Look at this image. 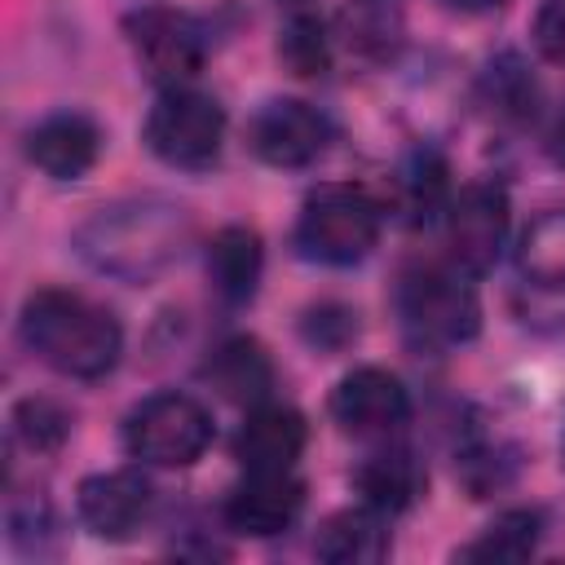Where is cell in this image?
I'll list each match as a JSON object with an SVG mask.
<instances>
[{
  "mask_svg": "<svg viewBox=\"0 0 565 565\" xmlns=\"http://www.w3.org/2000/svg\"><path fill=\"white\" fill-rule=\"evenodd\" d=\"M9 433L31 455H53L71 437V411L53 397H22L9 415Z\"/></svg>",
  "mask_w": 565,
  "mask_h": 565,
  "instance_id": "obj_25",
  "label": "cell"
},
{
  "mask_svg": "<svg viewBox=\"0 0 565 565\" xmlns=\"http://www.w3.org/2000/svg\"><path fill=\"white\" fill-rule=\"evenodd\" d=\"M203 380L234 406H260L274 393V358L256 335H230L203 362Z\"/></svg>",
  "mask_w": 565,
  "mask_h": 565,
  "instance_id": "obj_18",
  "label": "cell"
},
{
  "mask_svg": "<svg viewBox=\"0 0 565 565\" xmlns=\"http://www.w3.org/2000/svg\"><path fill=\"white\" fill-rule=\"evenodd\" d=\"M543 512L539 508H508L499 512L472 543H463L459 561H530L543 543Z\"/></svg>",
  "mask_w": 565,
  "mask_h": 565,
  "instance_id": "obj_21",
  "label": "cell"
},
{
  "mask_svg": "<svg viewBox=\"0 0 565 565\" xmlns=\"http://www.w3.org/2000/svg\"><path fill=\"white\" fill-rule=\"evenodd\" d=\"M150 508H154V486H150V477L141 468L93 472L75 490V512H79L84 530L93 539H106V543L132 539L146 525Z\"/></svg>",
  "mask_w": 565,
  "mask_h": 565,
  "instance_id": "obj_12",
  "label": "cell"
},
{
  "mask_svg": "<svg viewBox=\"0 0 565 565\" xmlns=\"http://www.w3.org/2000/svg\"><path fill=\"white\" fill-rule=\"evenodd\" d=\"M18 335L35 362L66 380H102L119 366L124 327L119 318L66 287H40L22 300Z\"/></svg>",
  "mask_w": 565,
  "mask_h": 565,
  "instance_id": "obj_2",
  "label": "cell"
},
{
  "mask_svg": "<svg viewBox=\"0 0 565 565\" xmlns=\"http://www.w3.org/2000/svg\"><path fill=\"white\" fill-rule=\"evenodd\" d=\"M124 40L137 66L146 71V79L159 88L190 84L207 62V26L185 9H168V4L132 9L124 18Z\"/></svg>",
  "mask_w": 565,
  "mask_h": 565,
  "instance_id": "obj_8",
  "label": "cell"
},
{
  "mask_svg": "<svg viewBox=\"0 0 565 565\" xmlns=\"http://www.w3.org/2000/svg\"><path fill=\"white\" fill-rule=\"evenodd\" d=\"M305 441H309L305 415L269 397L260 406H247V419L234 433V459L243 468H296Z\"/></svg>",
  "mask_w": 565,
  "mask_h": 565,
  "instance_id": "obj_15",
  "label": "cell"
},
{
  "mask_svg": "<svg viewBox=\"0 0 565 565\" xmlns=\"http://www.w3.org/2000/svg\"><path fill=\"white\" fill-rule=\"evenodd\" d=\"M508 225H512V203H508L503 185H494V181L463 185L446 203V247H450V260L463 274H472V278L494 269V260L503 256V243H508Z\"/></svg>",
  "mask_w": 565,
  "mask_h": 565,
  "instance_id": "obj_10",
  "label": "cell"
},
{
  "mask_svg": "<svg viewBox=\"0 0 565 565\" xmlns=\"http://www.w3.org/2000/svg\"><path fill=\"white\" fill-rule=\"evenodd\" d=\"M561 450H565V441H561Z\"/></svg>",
  "mask_w": 565,
  "mask_h": 565,
  "instance_id": "obj_33",
  "label": "cell"
},
{
  "mask_svg": "<svg viewBox=\"0 0 565 565\" xmlns=\"http://www.w3.org/2000/svg\"><path fill=\"white\" fill-rule=\"evenodd\" d=\"M300 331H305V340L313 349H340V344H349L358 335V313H349L344 305H318V309L305 313Z\"/></svg>",
  "mask_w": 565,
  "mask_h": 565,
  "instance_id": "obj_28",
  "label": "cell"
},
{
  "mask_svg": "<svg viewBox=\"0 0 565 565\" xmlns=\"http://www.w3.org/2000/svg\"><path fill=\"white\" fill-rule=\"evenodd\" d=\"M327 141H331V119L305 97H269L247 119V150L265 168H282V172L309 168L322 159Z\"/></svg>",
  "mask_w": 565,
  "mask_h": 565,
  "instance_id": "obj_9",
  "label": "cell"
},
{
  "mask_svg": "<svg viewBox=\"0 0 565 565\" xmlns=\"http://www.w3.org/2000/svg\"><path fill=\"white\" fill-rule=\"evenodd\" d=\"M327 411L340 424V433H349V437H388L406 424L411 393L388 366L366 362V366H353L335 380Z\"/></svg>",
  "mask_w": 565,
  "mask_h": 565,
  "instance_id": "obj_11",
  "label": "cell"
},
{
  "mask_svg": "<svg viewBox=\"0 0 565 565\" xmlns=\"http://www.w3.org/2000/svg\"><path fill=\"white\" fill-rule=\"evenodd\" d=\"M141 141L146 150L181 172H203L221 159L225 146V106L194 88V84H177V88H159L154 106L146 110L141 124Z\"/></svg>",
  "mask_w": 565,
  "mask_h": 565,
  "instance_id": "obj_5",
  "label": "cell"
},
{
  "mask_svg": "<svg viewBox=\"0 0 565 565\" xmlns=\"http://www.w3.org/2000/svg\"><path fill=\"white\" fill-rule=\"evenodd\" d=\"M190 234H194V221L177 199L132 194L88 212L75 225L71 247L93 274L141 287L181 260V252L190 247Z\"/></svg>",
  "mask_w": 565,
  "mask_h": 565,
  "instance_id": "obj_1",
  "label": "cell"
},
{
  "mask_svg": "<svg viewBox=\"0 0 565 565\" xmlns=\"http://www.w3.org/2000/svg\"><path fill=\"white\" fill-rule=\"evenodd\" d=\"M335 35L362 62H393L406 40V22L393 0H349L335 18Z\"/></svg>",
  "mask_w": 565,
  "mask_h": 565,
  "instance_id": "obj_20",
  "label": "cell"
},
{
  "mask_svg": "<svg viewBox=\"0 0 565 565\" xmlns=\"http://www.w3.org/2000/svg\"><path fill=\"white\" fill-rule=\"evenodd\" d=\"M455 260L433 265L415 260L397 274L393 309L411 344L419 349H459L481 331V300Z\"/></svg>",
  "mask_w": 565,
  "mask_h": 565,
  "instance_id": "obj_3",
  "label": "cell"
},
{
  "mask_svg": "<svg viewBox=\"0 0 565 565\" xmlns=\"http://www.w3.org/2000/svg\"><path fill=\"white\" fill-rule=\"evenodd\" d=\"M388 516L371 503L331 512L313 534V556L327 565H375L388 556Z\"/></svg>",
  "mask_w": 565,
  "mask_h": 565,
  "instance_id": "obj_19",
  "label": "cell"
},
{
  "mask_svg": "<svg viewBox=\"0 0 565 565\" xmlns=\"http://www.w3.org/2000/svg\"><path fill=\"white\" fill-rule=\"evenodd\" d=\"M424 481H428V472H424L419 455L411 446H402V441L375 446L353 468V490L362 494V503L380 508L384 516H397V512L415 508L419 494H424Z\"/></svg>",
  "mask_w": 565,
  "mask_h": 565,
  "instance_id": "obj_17",
  "label": "cell"
},
{
  "mask_svg": "<svg viewBox=\"0 0 565 565\" xmlns=\"http://www.w3.org/2000/svg\"><path fill=\"white\" fill-rule=\"evenodd\" d=\"M516 450L508 441H472L463 446L459 455V472H463V486L472 490V499H486L494 490H503L516 472Z\"/></svg>",
  "mask_w": 565,
  "mask_h": 565,
  "instance_id": "obj_27",
  "label": "cell"
},
{
  "mask_svg": "<svg viewBox=\"0 0 565 565\" xmlns=\"http://www.w3.org/2000/svg\"><path fill=\"white\" fill-rule=\"evenodd\" d=\"M397 199H402V212L411 221H428V216H446V203H450V181H446V163L437 150H415L406 163H402V177H397Z\"/></svg>",
  "mask_w": 565,
  "mask_h": 565,
  "instance_id": "obj_23",
  "label": "cell"
},
{
  "mask_svg": "<svg viewBox=\"0 0 565 565\" xmlns=\"http://www.w3.org/2000/svg\"><path fill=\"white\" fill-rule=\"evenodd\" d=\"M212 411L194 393H150L124 415V450L146 468H194L212 446Z\"/></svg>",
  "mask_w": 565,
  "mask_h": 565,
  "instance_id": "obj_6",
  "label": "cell"
},
{
  "mask_svg": "<svg viewBox=\"0 0 565 565\" xmlns=\"http://www.w3.org/2000/svg\"><path fill=\"white\" fill-rule=\"evenodd\" d=\"M380 230H384V203L366 185L327 181L305 194L291 243L313 265L349 269L375 252Z\"/></svg>",
  "mask_w": 565,
  "mask_h": 565,
  "instance_id": "obj_4",
  "label": "cell"
},
{
  "mask_svg": "<svg viewBox=\"0 0 565 565\" xmlns=\"http://www.w3.org/2000/svg\"><path fill=\"white\" fill-rule=\"evenodd\" d=\"M203 269H207V287L221 305L238 309L260 291V274H265V243L252 225H221L203 252Z\"/></svg>",
  "mask_w": 565,
  "mask_h": 565,
  "instance_id": "obj_16",
  "label": "cell"
},
{
  "mask_svg": "<svg viewBox=\"0 0 565 565\" xmlns=\"http://www.w3.org/2000/svg\"><path fill=\"white\" fill-rule=\"evenodd\" d=\"M278 57L291 75L300 79H313L331 66V35H327V22L309 9H296L278 35Z\"/></svg>",
  "mask_w": 565,
  "mask_h": 565,
  "instance_id": "obj_24",
  "label": "cell"
},
{
  "mask_svg": "<svg viewBox=\"0 0 565 565\" xmlns=\"http://www.w3.org/2000/svg\"><path fill=\"white\" fill-rule=\"evenodd\" d=\"M530 40H534L543 62L565 66V0H539L534 22H530Z\"/></svg>",
  "mask_w": 565,
  "mask_h": 565,
  "instance_id": "obj_29",
  "label": "cell"
},
{
  "mask_svg": "<svg viewBox=\"0 0 565 565\" xmlns=\"http://www.w3.org/2000/svg\"><path fill=\"white\" fill-rule=\"evenodd\" d=\"M305 508V481L296 468H243V481L225 494V525L252 539H274L291 530Z\"/></svg>",
  "mask_w": 565,
  "mask_h": 565,
  "instance_id": "obj_13",
  "label": "cell"
},
{
  "mask_svg": "<svg viewBox=\"0 0 565 565\" xmlns=\"http://www.w3.org/2000/svg\"><path fill=\"white\" fill-rule=\"evenodd\" d=\"M512 309L534 331H565V207L534 216L521 234Z\"/></svg>",
  "mask_w": 565,
  "mask_h": 565,
  "instance_id": "obj_7",
  "label": "cell"
},
{
  "mask_svg": "<svg viewBox=\"0 0 565 565\" xmlns=\"http://www.w3.org/2000/svg\"><path fill=\"white\" fill-rule=\"evenodd\" d=\"M291 4H300V0H291Z\"/></svg>",
  "mask_w": 565,
  "mask_h": 565,
  "instance_id": "obj_32",
  "label": "cell"
},
{
  "mask_svg": "<svg viewBox=\"0 0 565 565\" xmlns=\"http://www.w3.org/2000/svg\"><path fill=\"white\" fill-rule=\"evenodd\" d=\"M4 530H9V543L26 556H40L53 539V508L40 490H9V503H4Z\"/></svg>",
  "mask_w": 565,
  "mask_h": 565,
  "instance_id": "obj_26",
  "label": "cell"
},
{
  "mask_svg": "<svg viewBox=\"0 0 565 565\" xmlns=\"http://www.w3.org/2000/svg\"><path fill=\"white\" fill-rule=\"evenodd\" d=\"M481 97H486V106H490L499 119L525 124V119L534 115V106H539V84H534L530 66H525L516 53H499V57L486 66V75H481Z\"/></svg>",
  "mask_w": 565,
  "mask_h": 565,
  "instance_id": "obj_22",
  "label": "cell"
},
{
  "mask_svg": "<svg viewBox=\"0 0 565 565\" xmlns=\"http://www.w3.org/2000/svg\"><path fill=\"white\" fill-rule=\"evenodd\" d=\"M102 154V128L84 110H53L26 132V159L53 181H79Z\"/></svg>",
  "mask_w": 565,
  "mask_h": 565,
  "instance_id": "obj_14",
  "label": "cell"
},
{
  "mask_svg": "<svg viewBox=\"0 0 565 565\" xmlns=\"http://www.w3.org/2000/svg\"><path fill=\"white\" fill-rule=\"evenodd\" d=\"M450 9H459V13H486V9H499L503 0H446Z\"/></svg>",
  "mask_w": 565,
  "mask_h": 565,
  "instance_id": "obj_31",
  "label": "cell"
},
{
  "mask_svg": "<svg viewBox=\"0 0 565 565\" xmlns=\"http://www.w3.org/2000/svg\"><path fill=\"white\" fill-rule=\"evenodd\" d=\"M547 154L565 168V102H561V110H556V119H552V128H547Z\"/></svg>",
  "mask_w": 565,
  "mask_h": 565,
  "instance_id": "obj_30",
  "label": "cell"
}]
</instances>
